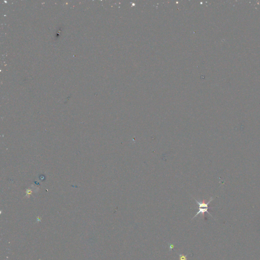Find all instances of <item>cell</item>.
Instances as JSON below:
<instances>
[{"instance_id": "2", "label": "cell", "mask_w": 260, "mask_h": 260, "mask_svg": "<svg viewBox=\"0 0 260 260\" xmlns=\"http://www.w3.org/2000/svg\"><path fill=\"white\" fill-rule=\"evenodd\" d=\"M179 260H187V256H185L183 254H179Z\"/></svg>"}, {"instance_id": "3", "label": "cell", "mask_w": 260, "mask_h": 260, "mask_svg": "<svg viewBox=\"0 0 260 260\" xmlns=\"http://www.w3.org/2000/svg\"><path fill=\"white\" fill-rule=\"evenodd\" d=\"M174 247V245H173V244H171V245H170V246H169V249H170V251H171V250H172V249H173Z\"/></svg>"}, {"instance_id": "1", "label": "cell", "mask_w": 260, "mask_h": 260, "mask_svg": "<svg viewBox=\"0 0 260 260\" xmlns=\"http://www.w3.org/2000/svg\"><path fill=\"white\" fill-rule=\"evenodd\" d=\"M194 199L196 201V203L198 204L199 207L198 212H197L196 215L192 218V220H193L194 218H196L198 215H199V214H202V216H203V218H204V214H205V212H207V213H208V214H209L210 216L213 218V216H212V214H210L209 212H208V208H209L208 205L209 204V203L212 202V201L213 200V197H211L209 201L207 203H205V202H199V201L196 200V199Z\"/></svg>"}]
</instances>
